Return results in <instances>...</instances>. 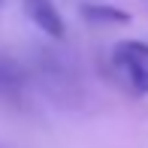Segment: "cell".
<instances>
[{"label": "cell", "instance_id": "1", "mask_svg": "<svg viewBox=\"0 0 148 148\" xmlns=\"http://www.w3.org/2000/svg\"><path fill=\"white\" fill-rule=\"evenodd\" d=\"M112 73L121 85L136 97L148 94V42L142 39H118L109 55Z\"/></svg>", "mask_w": 148, "mask_h": 148}, {"label": "cell", "instance_id": "2", "mask_svg": "<svg viewBox=\"0 0 148 148\" xmlns=\"http://www.w3.org/2000/svg\"><path fill=\"white\" fill-rule=\"evenodd\" d=\"M21 6H24V15L30 18V24L36 30H42L45 36H51V39H64L66 36L64 15H60V9L51 0H21Z\"/></svg>", "mask_w": 148, "mask_h": 148}, {"label": "cell", "instance_id": "3", "mask_svg": "<svg viewBox=\"0 0 148 148\" xmlns=\"http://www.w3.org/2000/svg\"><path fill=\"white\" fill-rule=\"evenodd\" d=\"M82 18L91 24H100V27H115V24L130 21V12L112 3H88V6H82Z\"/></svg>", "mask_w": 148, "mask_h": 148}]
</instances>
